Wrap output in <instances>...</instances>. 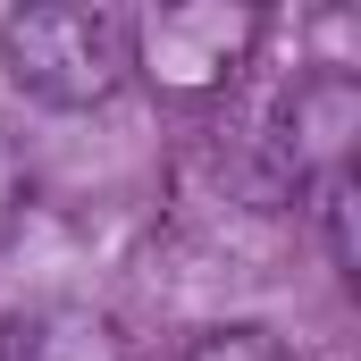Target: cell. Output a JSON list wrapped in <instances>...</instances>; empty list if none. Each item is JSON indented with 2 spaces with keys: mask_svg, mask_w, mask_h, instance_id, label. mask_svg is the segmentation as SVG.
I'll return each instance as SVG.
<instances>
[{
  "mask_svg": "<svg viewBox=\"0 0 361 361\" xmlns=\"http://www.w3.org/2000/svg\"><path fill=\"white\" fill-rule=\"evenodd\" d=\"M0 68L42 109H101L135 76V17L109 0H25L0 17Z\"/></svg>",
  "mask_w": 361,
  "mask_h": 361,
  "instance_id": "6da1fadb",
  "label": "cell"
},
{
  "mask_svg": "<svg viewBox=\"0 0 361 361\" xmlns=\"http://www.w3.org/2000/svg\"><path fill=\"white\" fill-rule=\"evenodd\" d=\"M252 0H160L135 17V76L169 101H219L261 51Z\"/></svg>",
  "mask_w": 361,
  "mask_h": 361,
  "instance_id": "7a4b0ae2",
  "label": "cell"
},
{
  "mask_svg": "<svg viewBox=\"0 0 361 361\" xmlns=\"http://www.w3.org/2000/svg\"><path fill=\"white\" fill-rule=\"evenodd\" d=\"M269 152H277V177L302 185V193L353 177V160H361V76L336 68V59L302 68L286 85V101H277V118H269Z\"/></svg>",
  "mask_w": 361,
  "mask_h": 361,
  "instance_id": "3957f363",
  "label": "cell"
},
{
  "mask_svg": "<svg viewBox=\"0 0 361 361\" xmlns=\"http://www.w3.org/2000/svg\"><path fill=\"white\" fill-rule=\"evenodd\" d=\"M0 361H135L118 311L76 302V294H42L0 311Z\"/></svg>",
  "mask_w": 361,
  "mask_h": 361,
  "instance_id": "277c9868",
  "label": "cell"
},
{
  "mask_svg": "<svg viewBox=\"0 0 361 361\" xmlns=\"http://www.w3.org/2000/svg\"><path fill=\"white\" fill-rule=\"evenodd\" d=\"M185 361H302V345L261 328V319H219V328H202L185 345Z\"/></svg>",
  "mask_w": 361,
  "mask_h": 361,
  "instance_id": "5b68a950",
  "label": "cell"
},
{
  "mask_svg": "<svg viewBox=\"0 0 361 361\" xmlns=\"http://www.w3.org/2000/svg\"><path fill=\"white\" fill-rule=\"evenodd\" d=\"M311 210H319V235H328V261H336V277H353V261H361V235H353L361 193H353V177L319 185V193H311Z\"/></svg>",
  "mask_w": 361,
  "mask_h": 361,
  "instance_id": "8992f818",
  "label": "cell"
}]
</instances>
